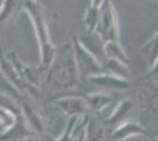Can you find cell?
<instances>
[{"mask_svg":"<svg viewBox=\"0 0 158 141\" xmlns=\"http://www.w3.org/2000/svg\"><path fill=\"white\" fill-rule=\"evenodd\" d=\"M21 114L24 115L25 120L30 128L34 132V134H41L45 132V123L41 118V115L38 113L35 108H33L27 101L23 100L20 104Z\"/></svg>","mask_w":158,"mask_h":141,"instance_id":"cell-12","label":"cell"},{"mask_svg":"<svg viewBox=\"0 0 158 141\" xmlns=\"http://www.w3.org/2000/svg\"><path fill=\"white\" fill-rule=\"evenodd\" d=\"M6 55V58L13 64L15 68L18 69L20 76L24 79V81L28 84L30 86L33 87L40 88L44 82H45V78L47 74V68L48 66H45L43 64L39 65H27L25 62L19 59V57L17 55L15 52H8Z\"/></svg>","mask_w":158,"mask_h":141,"instance_id":"cell-5","label":"cell"},{"mask_svg":"<svg viewBox=\"0 0 158 141\" xmlns=\"http://www.w3.org/2000/svg\"><path fill=\"white\" fill-rule=\"evenodd\" d=\"M80 115H72V116H69V120L66 123V127L64 128V132L59 135V138H57V141H69L71 140L72 138V132L74 129V126L78 121V118Z\"/></svg>","mask_w":158,"mask_h":141,"instance_id":"cell-23","label":"cell"},{"mask_svg":"<svg viewBox=\"0 0 158 141\" xmlns=\"http://www.w3.org/2000/svg\"><path fill=\"white\" fill-rule=\"evenodd\" d=\"M0 69L8 78V80L23 93V95L28 94L33 98H38L40 95V88L33 87V86H30L28 84H26L24 81V79L20 76L19 72L15 68V66L7 59L6 55L2 54L1 49H0Z\"/></svg>","mask_w":158,"mask_h":141,"instance_id":"cell-6","label":"cell"},{"mask_svg":"<svg viewBox=\"0 0 158 141\" xmlns=\"http://www.w3.org/2000/svg\"><path fill=\"white\" fill-rule=\"evenodd\" d=\"M34 135V132L27 125L24 115H15L13 123L10 127L2 129L0 133V141H24Z\"/></svg>","mask_w":158,"mask_h":141,"instance_id":"cell-7","label":"cell"},{"mask_svg":"<svg viewBox=\"0 0 158 141\" xmlns=\"http://www.w3.org/2000/svg\"><path fill=\"white\" fill-rule=\"evenodd\" d=\"M79 80L71 42L56 51L54 58L47 68L45 85L53 91L73 88Z\"/></svg>","mask_w":158,"mask_h":141,"instance_id":"cell-1","label":"cell"},{"mask_svg":"<svg viewBox=\"0 0 158 141\" xmlns=\"http://www.w3.org/2000/svg\"><path fill=\"white\" fill-rule=\"evenodd\" d=\"M105 55L106 58H112V59H117L125 64H129L127 55L125 54L124 49L122 48L119 40L117 41H106L105 42Z\"/></svg>","mask_w":158,"mask_h":141,"instance_id":"cell-19","label":"cell"},{"mask_svg":"<svg viewBox=\"0 0 158 141\" xmlns=\"http://www.w3.org/2000/svg\"><path fill=\"white\" fill-rule=\"evenodd\" d=\"M86 104L89 106L90 112L92 113H99L112 101V96L110 94L104 92H96V93H89L85 96Z\"/></svg>","mask_w":158,"mask_h":141,"instance_id":"cell-16","label":"cell"},{"mask_svg":"<svg viewBox=\"0 0 158 141\" xmlns=\"http://www.w3.org/2000/svg\"><path fill=\"white\" fill-rule=\"evenodd\" d=\"M86 81H89L90 84H92L94 86L106 88V89H113V91H124V89L130 88L131 86V82L129 79L118 78L116 75H112L106 72L92 75V76L87 78Z\"/></svg>","mask_w":158,"mask_h":141,"instance_id":"cell-10","label":"cell"},{"mask_svg":"<svg viewBox=\"0 0 158 141\" xmlns=\"http://www.w3.org/2000/svg\"><path fill=\"white\" fill-rule=\"evenodd\" d=\"M24 10V0H2L0 6V25L8 24Z\"/></svg>","mask_w":158,"mask_h":141,"instance_id":"cell-14","label":"cell"},{"mask_svg":"<svg viewBox=\"0 0 158 141\" xmlns=\"http://www.w3.org/2000/svg\"><path fill=\"white\" fill-rule=\"evenodd\" d=\"M53 104L59 108L61 112H64L67 116L72 115H84L90 113L89 106L86 104L85 98L81 96H65L54 99Z\"/></svg>","mask_w":158,"mask_h":141,"instance_id":"cell-9","label":"cell"},{"mask_svg":"<svg viewBox=\"0 0 158 141\" xmlns=\"http://www.w3.org/2000/svg\"><path fill=\"white\" fill-rule=\"evenodd\" d=\"M132 108H133V101L129 100V99L122 100L118 104V106L113 109V112L110 114V116L107 118V120L105 121V125L116 127L120 122L126 120V118L131 113Z\"/></svg>","mask_w":158,"mask_h":141,"instance_id":"cell-15","label":"cell"},{"mask_svg":"<svg viewBox=\"0 0 158 141\" xmlns=\"http://www.w3.org/2000/svg\"><path fill=\"white\" fill-rule=\"evenodd\" d=\"M104 72L110 73L112 75H116L118 78L123 79H129L131 78V72L129 68V64H125L123 61L117 60V59H112V58H106L104 64H103Z\"/></svg>","mask_w":158,"mask_h":141,"instance_id":"cell-17","label":"cell"},{"mask_svg":"<svg viewBox=\"0 0 158 141\" xmlns=\"http://www.w3.org/2000/svg\"><path fill=\"white\" fill-rule=\"evenodd\" d=\"M99 17H100V8L99 7L90 6L87 8L84 17V25L87 32H94L98 26Z\"/></svg>","mask_w":158,"mask_h":141,"instance_id":"cell-21","label":"cell"},{"mask_svg":"<svg viewBox=\"0 0 158 141\" xmlns=\"http://www.w3.org/2000/svg\"><path fill=\"white\" fill-rule=\"evenodd\" d=\"M0 107L6 108V109L11 111L15 115L21 113V108H20V105L18 104V101L13 99V98H11L10 95H6L4 93H0Z\"/></svg>","mask_w":158,"mask_h":141,"instance_id":"cell-22","label":"cell"},{"mask_svg":"<svg viewBox=\"0 0 158 141\" xmlns=\"http://www.w3.org/2000/svg\"><path fill=\"white\" fill-rule=\"evenodd\" d=\"M0 93L10 95L11 98L15 99L17 101H20L24 96L23 93L14 86L11 81L8 80V78L5 74L1 72V69H0Z\"/></svg>","mask_w":158,"mask_h":141,"instance_id":"cell-20","label":"cell"},{"mask_svg":"<svg viewBox=\"0 0 158 141\" xmlns=\"http://www.w3.org/2000/svg\"><path fill=\"white\" fill-rule=\"evenodd\" d=\"M14 119H15V114L12 113L11 111H8L6 108L0 107V126L2 129L10 127L13 123Z\"/></svg>","mask_w":158,"mask_h":141,"instance_id":"cell-24","label":"cell"},{"mask_svg":"<svg viewBox=\"0 0 158 141\" xmlns=\"http://www.w3.org/2000/svg\"><path fill=\"white\" fill-rule=\"evenodd\" d=\"M72 49L76 61V67L78 72L79 80H86L87 78L96 75V74L103 73L104 68L103 65L99 62L92 54L87 52L84 47L80 45L77 37L72 39Z\"/></svg>","mask_w":158,"mask_h":141,"instance_id":"cell-3","label":"cell"},{"mask_svg":"<svg viewBox=\"0 0 158 141\" xmlns=\"http://www.w3.org/2000/svg\"><path fill=\"white\" fill-rule=\"evenodd\" d=\"M142 53L144 54V57L146 58L149 67H151L158 58V32L153 34L142 46Z\"/></svg>","mask_w":158,"mask_h":141,"instance_id":"cell-18","label":"cell"},{"mask_svg":"<svg viewBox=\"0 0 158 141\" xmlns=\"http://www.w3.org/2000/svg\"><path fill=\"white\" fill-rule=\"evenodd\" d=\"M80 45L85 48L87 52L92 54L93 57L103 65L106 59L105 55V41L102 39L96 31L94 32H87L84 34H80L77 37Z\"/></svg>","mask_w":158,"mask_h":141,"instance_id":"cell-8","label":"cell"},{"mask_svg":"<svg viewBox=\"0 0 158 141\" xmlns=\"http://www.w3.org/2000/svg\"><path fill=\"white\" fill-rule=\"evenodd\" d=\"M105 133V123L99 118V113L90 112L85 127V140H103Z\"/></svg>","mask_w":158,"mask_h":141,"instance_id":"cell-13","label":"cell"},{"mask_svg":"<svg viewBox=\"0 0 158 141\" xmlns=\"http://www.w3.org/2000/svg\"><path fill=\"white\" fill-rule=\"evenodd\" d=\"M146 131L143 126L135 121H123L119 125L114 127V131L112 132L111 139L112 140H126L132 136L137 135H146Z\"/></svg>","mask_w":158,"mask_h":141,"instance_id":"cell-11","label":"cell"},{"mask_svg":"<svg viewBox=\"0 0 158 141\" xmlns=\"http://www.w3.org/2000/svg\"><path fill=\"white\" fill-rule=\"evenodd\" d=\"M100 8L98 26L96 32L105 41L119 40V24L117 11L111 2V0H104Z\"/></svg>","mask_w":158,"mask_h":141,"instance_id":"cell-4","label":"cell"},{"mask_svg":"<svg viewBox=\"0 0 158 141\" xmlns=\"http://www.w3.org/2000/svg\"><path fill=\"white\" fill-rule=\"evenodd\" d=\"M1 1H2V0H1ZM1 1H0V6H1Z\"/></svg>","mask_w":158,"mask_h":141,"instance_id":"cell-27","label":"cell"},{"mask_svg":"<svg viewBox=\"0 0 158 141\" xmlns=\"http://www.w3.org/2000/svg\"><path fill=\"white\" fill-rule=\"evenodd\" d=\"M149 75L150 76H157L158 75V58L157 60H156V62L150 67V73H149Z\"/></svg>","mask_w":158,"mask_h":141,"instance_id":"cell-25","label":"cell"},{"mask_svg":"<svg viewBox=\"0 0 158 141\" xmlns=\"http://www.w3.org/2000/svg\"><path fill=\"white\" fill-rule=\"evenodd\" d=\"M24 11L28 14L31 19L37 40L39 44L40 64L50 66V64L54 58L57 48L53 45L50 37L44 6L38 0H24Z\"/></svg>","mask_w":158,"mask_h":141,"instance_id":"cell-2","label":"cell"},{"mask_svg":"<svg viewBox=\"0 0 158 141\" xmlns=\"http://www.w3.org/2000/svg\"><path fill=\"white\" fill-rule=\"evenodd\" d=\"M103 2H104V0H91V5H90V6L100 7Z\"/></svg>","mask_w":158,"mask_h":141,"instance_id":"cell-26","label":"cell"}]
</instances>
